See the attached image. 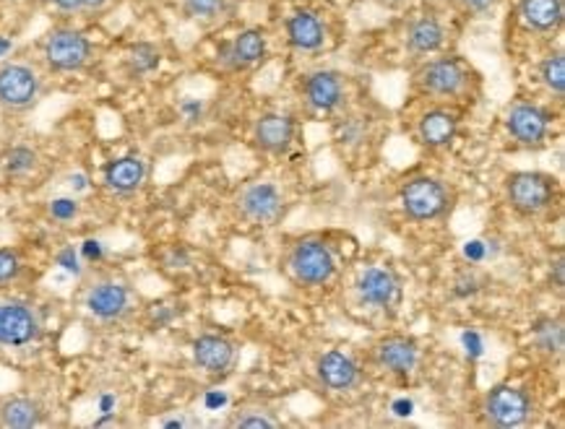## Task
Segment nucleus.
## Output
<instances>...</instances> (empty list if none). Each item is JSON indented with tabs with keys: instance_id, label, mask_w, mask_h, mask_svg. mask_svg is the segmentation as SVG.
I'll return each instance as SVG.
<instances>
[{
	"instance_id": "obj_1",
	"label": "nucleus",
	"mask_w": 565,
	"mask_h": 429,
	"mask_svg": "<svg viewBox=\"0 0 565 429\" xmlns=\"http://www.w3.org/2000/svg\"><path fill=\"white\" fill-rule=\"evenodd\" d=\"M92 57V42L76 29H55L45 42V61L57 74L82 71Z\"/></svg>"
},
{
	"instance_id": "obj_2",
	"label": "nucleus",
	"mask_w": 565,
	"mask_h": 429,
	"mask_svg": "<svg viewBox=\"0 0 565 429\" xmlns=\"http://www.w3.org/2000/svg\"><path fill=\"white\" fill-rule=\"evenodd\" d=\"M505 187H509L511 206L516 208L519 214L534 216L540 214V211H545L550 206V201H553L555 180L540 172H516L511 174Z\"/></svg>"
},
{
	"instance_id": "obj_3",
	"label": "nucleus",
	"mask_w": 565,
	"mask_h": 429,
	"mask_svg": "<svg viewBox=\"0 0 565 429\" xmlns=\"http://www.w3.org/2000/svg\"><path fill=\"white\" fill-rule=\"evenodd\" d=\"M402 206L409 219L433 222L448 208L446 187L433 178H415L402 187Z\"/></svg>"
},
{
	"instance_id": "obj_4",
	"label": "nucleus",
	"mask_w": 565,
	"mask_h": 429,
	"mask_svg": "<svg viewBox=\"0 0 565 429\" xmlns=\"http://www.w3.org/2000/svg\"><path fill=\"white\" fill-rule=\"evenodd\" d=\"M40 97V78L24 63H6L0 68V107L29 110Z\"/></svg>"
},
{
	"instance_id": "obj_5",
	"label": "nucleus",
	"mask_w": 565,
	"mask_h": 429,
	"mask_svg": "<svg viewBox=\"0 0 565 429\" xmlns=\"http://www.w3.org/2000/svg\"><path fill=\"white\" fill-rule=\"evenodd\" d=\"M289 266H292L295 279L310 283V287L326 283L337 271V260L331 256L329 245L318 243V239H306V243L297 245L292 258H289Z\"/></svg>"
},
{
	"instance_id": "obj_6",
	"label": "nucleus",
	"mask_w": 565,
	"mask_h": 429,
	"mask_svg": "<svg viewBox=\"0 0 565 429\" xmlns=\"http://www.w3.org/2000/svg\"><path fill=\"white\" fill-rule=\"evenodd\" d=\"M40 339V318L24 302H0V346L21 348Z\"/></svg>"
},
{
	"instance_id": "obj_7",
	"label": "nucleus",
	"mask_w": 565,
	"mask_h": 429,
	"mask_svg": "<svg viewBox=\"0 0 565 429\" xmlns=\"http://www.w3.org/2000/svg\"><path fill=\"white\" fill-rule=\"evenodd\" d=\"M484 414L492 425L498 427H519L524 425L532 414V404H529L526 393L511 385H498L488 393V401H484Z\"/></svg>"
},
{
	"instance_id": "obj_8",
	"label": "nucleus",
	"mask_w": 565,
	"mask_h": 429,
	"mask_svg": "<svg viewBox=\"0 0 565 429\" xmlns=\"http://www.w3.org/2000/svg\"><path fill=\"white\" fill-rule=\"evenodd\" d=\"M419 82L427 92L438 94V97H456L467 84V71L456 57H440V61L425 65Z\"/></svg>"
},
{
	"instance_id": "obj_9",
	"label": "nucleus",
	"mask_w": 565,
	"mask_h": 429,
	"mask_svg": "<svg viewBox=\"0 0 565 429\" xmlns=\"http://www.w3.org/2000/svg\"><path fill=\"white\" fill-rule=\"evenodd\" d=\"M511 130V136L516 138L524 147H540L547 138L550 118L545 110H540L537 105H516L509 112V122H505Z\"/></svg>"
},
{
	"instance_id": "obj_10",
	"label": "nucleus",
	"mask_w": 565,
	"mask_h": 429,
	"mask_svg": "<svg viewBox=\"0 0 565 429\" xmlns=\"http://www.w3.org/2000/svg\"><path fill=\"white\" fill-rule=\"evenodd\" d=\"M130 308V294L122 283L103 281L86 294V310L99 320H120Z\"/></svg>"
},
{
	"instance_id": "obj_11",
	"label": "nucleus",
	"mask_w": 565,
	"mask_h": 429,
	"mask_svg": "<svg viewBox=\"0 0 565 429\" xmlns=\"http://www.w3.org/2000/svg\"><path fill=\"white\" fill-rule=\"evenodd\" d=\"M105 187L115 195H134L147 180V164L139 157H118L105 167Z\"/></svg>"
},
{
	"instance_id": "obj_12",
	"label": "nucleus",
	"mask_w": 565,
	"mask_h": 429,
	"mask_svg": "<svg viewBox=\"0 0 565 429\" xmlns=\"http://www.w3.org/2000/svg\"><path fill=\"white\" fill-rule=\"evenodd\" d=\"M193 360L195 365L212 375H224L235 362V346L224 336H199L193 341Z\"/></svg>"
},
{
	"instance_id": "obj_13",
	"label": "nucleus",
	"mask_w": 565,
	"mask_h": 429,
	"mask_svg": "<svg viewBox=\"0 0 565 429\" xmlns=\"http://www.w3.org/2000/svg\"><path fill=\"white\" fill-rule=\"evenodd\" d=\"M360 300L373 308H388L398 297V279L388 268H367L358 283Z\"/></svg>"
},
{
	"instance_id": "obj_14",
	"label": "nucleus",
	"mask_w": 565,
	"mask_h": 429,
	"mask_svg": "<svg viewBox=\"0 0 565 429\" xmlns=\"http://www.w3.org/2000/svg\"><path fill=\"white\" fill-rule=\"evenodd\" d=\"M375 356H379L381 367L391 369L396 375H409L412 369L417 367L419 348L412 339L404 336H388L383 339L379 348H375Z\"/></svg>"
},
{
	"instance_id": "obj_15",
	"label": "nucleus",
	"mask_w": 565,
	"mask_h": 429,
	"mask_svg": "<svg viewBox=\"0 0 565 429\" xmlns=\"http://www.w3.org/2000/svg\"><path fill=\"white\" fill-rule=\"evenodd\" d=\"M318 377L331 390H352L360 380V369L342 352H326L318 360Z\"/></svg>"
},
{
	"instance_id": "obj_16",
	"label": "nucleus",
	"mask_w": 565,
	"mask_h": 429,
	"mask_svg": "<svg viewBox=\"0 0 565 429\" xmlns=\"http://www.w3.org/2000/svg\"><path fill=\"white\" fill-rule=\"evenodd\" d=\"M295 138V122L287 118V115L269 112L264 115L256 122V141L264 151H271V154H281L292 147Z\"/></svg>"
},
{
	"instance_id": "obj_17",
	"label": "nucleus",
	"mask_w": 565,
	"mask_h": 429,
	"mask_svg": "<svg viewBox=\"0 0 565 429\" xmlns=\"http://www.w3.org/2000/svg\"><path fill=\"white\" fill-rule=\"evenodd\" d=\"M241 206L245 211V216L253 222H274L279 216L281 211V195L274 185L269 183H258V185H250L248 191L243 193L241 199Z\"/></svg>"
},
{
	"instance_id": "obj_18",
	"label": "nucleus",
	"mask_w": 565,
	"mask_h": 429,
	"mask_svg": "<svg viewBox=\"0 0 565 429\" xmlns=\"http://www.w3.org/2000/svg\"><path fill=\"white\" fill-rule=\"evenodd\" d=\"M519 13L532 32L547 34L563 24V0H521Z\"/></svg>"
},
{
	"instance_id": "obj_19",
	"label": "nucleus",
	"mask_w": 565,
	"mask_h": 429,
	"mask_svg": "<svg viewBox=\"0 0 565 429\" xmlns=\"http://www.w3.org/2000/svg\"><path fill=\"white\" fill-rule=\"evenodd\" d=\"M287 37L289 45L302 50V53H313L323 45L326 40V29L321 24V19L310 11H300L295 17H289L287 21Z\"/></svg>"
},
{
	"instance_id": "obj_20",
	"label": "nucleus",
	"mask_w": 565,
	"mask_h": 429,
	"mask_svg": "<svg viewBox=\"0 0 565 429\" xmlns=\"http://www.w3.org/2000/svg\"><path fill=\"white\" fill-rule=\"evenodd\" d=\"M306 94H308L310 107H316V110L321 112H331L334 107H339V101H342V94H344L342 76L331 74V71H318V74L308 78Z\"/></svg>"
},
{
	"instance_id": "obj_21",
	"label": "nucleus",
	"mask_w": 565,
	"mask_h": 429,
	"mask_svg": "<svg viewBox=\"0 0 565 429\" xmlns=\"http://www.w3.org/2000/svg\"><path fill=\"white\" fill-rule=\"evenodd\" d=\"M444 40H446L444 26H440V21L433 17L415 19L407 29V47L415 55L436 53V50L444 47Z\"/></svg>"
},
{
	"instance_id": "obj_22",
	"label": "nucleus",
	"mask_w": 565,
	"mask_h": 429,
	"mask_svg": "<svg viewBox=\"0 0 565 429\" xmlns=\"http://www.w3.org/2000/svg\"><path fill=\"white\" fill-rule=\"evenodd\" d=\"M456 128H459V120H456L451 112L433 110L419 120V138H423V143H427V147L433 149L448 147V143L454 141Z\"/></svg>"
},
{
	"instance_id": "obj_23",
	"label": "nucleus",
	"mask_w": 565,
	"mask_h": 429,
	"mask_svg": "<svg viewBox=\"0 0 565 429\" xmlns=\"http://www.w3.org/2000/svg\"><path fill=\"white\" fill-rule=\"evenodd\" d=\"M42 421V406L32 398L17 396L0 406V425L11 429H32Z\"/></svg>"
},
{
	"instance_id": "obj_24",
	"label": "nucleus",
	"mask_w": 565,
	"mask_h": 429,
	"mask_svg": "<svg viewBox=\"0 0 565 429\" xmlns=\"http://www.w3.org/2000/svg\"><path fill=\"white\" fill-rule=\"evenodd\" d=\"M266 53V34L260 29H245V32L237 34V40L232 42L230 47V63L235 68H248V65L258 63Z\"/></svg>"
},
{
	"instance_id": "obj_25",
	"label": "nucleus",
	"mask_w": 565,
	"mask_h": 429,
	"mask_svg": "<svg viewBox=\"0 0 565 429\" xmlns=\"http://www.w3.org/2000/svg\"><path fill=\"white\" fill-rule=\"evenodd\" d=\"M534 336H537V346L547 354H561L563 352V325L561 320H540L537 329H534Z\"/></svg>"
},
{
	"instance_id": "obj_26",
	"label": "nucleus",
	"mask_w": 565,
	"mask_h": 429,
	"mask_svg": "<svg viewBox=\"0 0 565 429\" xmlns=\"http://www.w3.org/2000/svg\"><path fill=\"white\" fill-rule=\"evenodd\" d=\"M540 74H542V82H545L547 89L557 94V97H563L565 94V57H563V53L550 55L547 61L542 63Z\"/></svg>"
},
{
	"instance_id": "obj_27",
	"label": "nucleus",
	"mask_w": 565,
	"mask_h": 429,
	"mask_svg": "<svg viewBox=\"0 0 565 429\" xmlns=\"http://www.w3.org/2000/svg\"><path fill=\"white\" fill-rule=\"evenodd\" d=\"M34 164H38V154H34L29 147H17L11 149L9 154H6V172L9 174H26L34 170Z\"/></svg>"
},
{
	"instance_id": "obj_28",
	"label": "nucleus",
	"mask_w": 565,
	"mask_h": 429,
	"mask_svg": "<svg viewBox=\"0 0 565 429\" xmlns=\"http://www.w3.org/2000/svg\"><path fill=\"white\" fill-rule=\"evenodd\" d=\"M130 65L136 74H149L159 65V53L151 45H136L130 50Z\"/></svg>"
},
{
	"instance_id": "obj_29",
	"label": "nucleus",
	"mask_w": 565,
	"mask_h": 429,
	"mask_svg": "<svg viewBox=\"0 0 565 429\" xmlns=\"http://www.w3.org/2000/svg\"><path fill=\"white\" fill-rule=\"evenodd\" d=\"M188 17L216 19L224 11V0H185Z\"/></svg>"
},
{
	"instance_id": "obj_30",
	"label": "nucleus",
	"mask_w": 565,
	"mask_h": 429,
	"mask_svg": "<svg viewBox=\"0 0 565 429\" xmlns=\"http://www.w3.org/2000/svg\"><path fill=\"white\" fill-rule=\"evenodd\" d=\"M19 274H21V258L13 250H9V247H0V287H3V283H11L13 279H19Z\"/></svg>"
},
{
	"instance_id": "obj_31",
	"label": "nucleus",
	"mask_w": 565,
	"mask_h": 429,
	"mask_svg": "<svg viewBox=\"0 0 565 429\" xmlns=\"http://www.w3.org/2000/svg\"><path fill=\"white\" fill-rule=\"evenodd\" d=\"M78 214V203L74 199H55L50 203V216L55 222H71Z\"/></svg>"
},
{
	"instance_id": "obj_32",
	"label": "nucleus",
	"mask_w": 565,
	"mask_h": 429,
	"mask_svg": "<svg viewBox=\"0 0 565 429\" xmlns=\"http://www.w3.org/2000/svg\"><path fill=\"white\" fill-rule=\"evenodd\" d=\"M498 3H501V0H461L463 11L475 13V17H484V13L495 11Z\"/></svg>"
},
{
	"instance_id": "obj_33",
	"label": "nucleus",
	"mask_w": 565,
	"mask_h": 429,
	"mask_svg": "<svg viewBox=\"0 0 565 429\" xmlns=\"http://www.w3.org/2000/svg\"><path fill=\"white\" fill-rule=\"evenodd\" d=\"M235 427H266V429H274L277 427V421H274L271 417H264V414H250V417H237L235 419Z\"/></svg>"
},
{
	"instance_id": "obj_34",
	"label": "nucleus",
	"mask_w": 565,
	"mask_h": 429,
	"mask_svg": "<svg viewBox=\"0 0 565 429\" xmlns=\"http://www.w3.org/2000/svg\"><path fill=\"white\" fill-rule=\"evenodd\" d=\"M461 341H463V346H467V354H469V356H480V354H482V339L477 336L475 331L463 333Z\"/></svg>"
},
{
	"instance_id": "obj_35",
	"label": "nucleus",
	"mask_w": 565,
	"mask_h": 429,
	"mask_svg": "<svg viewBox=\"0 0 565 429\" xmlns=\"http://www.w3.org/2000/svg\"><path fill=\"white\" fill-rule=\"evenodd\" d=\"M99 256H103V245H99L97 239H86V243H84V258L97 260Z\"/></svg>"
},
{
	"instance_id": "obj_36",
	"label": "nucleus",
	"mask_w": 565,
	"mask_h": 429,
	"mask_svg": "<svg viewBox=\"0 0 565 429\" xmlns=\"http://www.w3.org/2000/svg\"><path fill=\"white\" fill-rule=\"evenodd\" d=\"M53 3L61 9L63 13H76L84 9V0H53Z\"/></svg>"
},
{
	"instance_id": "obj_37",
	"label": "nucleus",
	"mask_w": 565,
	"mask_h": 429,
	"mask_svg": "<svg viewBox=\"0 0 565 429\" xmlns=\"http://www.w3.org/2000/svg\"><path fill=\"white\" fill-rule=\"evenodd\" d=\"M61 264H63V268H68V271H74V274H78V264H76V256L71 250H65L63 256H61Z\"/></svg>"
},
{
	"instance_id": "obj_38",
	"label": "nucleus",
	"mask_w": 565,
	"mask_h": 429,
	"mask_svg": "<svg viewBox=\"0 0 565 429\" xmlns=\"http://www.w3.org/2000/svg\"><path fill=\"white\" fill-rule=\"evenodd\" d=\"M412 409H415V404L404 401V398H402V401L394 404V414H396V417H409Z\"/></svg>"
},
{
	"instance_id": "obj_39",
	"label": "nucleus",
	"mask_w": 565,
	"mask_h": 429,
	"mask_svg": "<svg viewBox=\"0 0 565 429\" xmlns=\"http://www.w3.org/2000/svg\"><path fill=\"white\" fill-rule=\"evenodd\" d=\"M463 253H467V258H482L484 256V247H482V243H472V245H467V250H463Z\"/></svg>"
},
{
	"instance_id": "obj_40",
	"label": "nucleus",
	"mask_w": 565,
	"mask_h": 429,
	"mask_svg": "<svg viewBox=\"0 0 565 429\" xmlns=\"http://www.w3.org/2000/svg\"><path fill=\"white\" fill-rule=\"evenodd\" d=\"M224 401H227V396H224V393H214V396L206 398V404L212 406V409H216V406H222Z\"/></svg>"
},
{
	"instance_id": "obj_41",
	"label": "nucleus",
	"mask_w": 565,
	"mask_h": 429,
	"mask_svg": "<svg viewBox=\"0 0 565 429\" xmlns=\"http://www.w3.org/2000/svg\"><path fill=\"white\" fill-rule=\"evenodd\" d=\"M555 283H557V289H563V283H565V279H563V260H557V264H555Z\"/></svg>"
},
{
	"instance_id": "obj_42",
	"label": "nucleus",
	"mask_w": 565,
	"mask_h": 429,
	"mask_svg": "<svg viewBox=\"0 0 565 429\" xmlns=\"http://www.w3.org/2000/svg\"><path fill=\"white\" fill-rule=\"evenodd\" d=\"M105 3H107V0H84V9H94V11H97V9H103Z\"/></svg>"
},
{
	"instance_id": "obj_43",
	"label": "nucleus",
	"mask_w": 565,
	"mask_h": 429,
	"mask_svg": "<svg viewBox=\"0 0 565 429\" xmlns=\"http://www.w3.org/2000/svg\"><path fill=\"white\" fill-rule=\"evenodd\" d=\"M381 3H388V6H394V3H398V0H381Z\"/></svg>"
}]
</instances>
